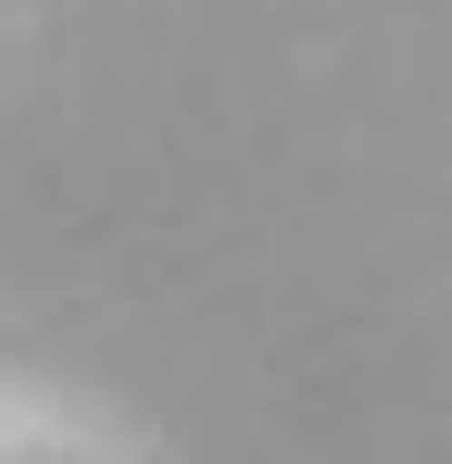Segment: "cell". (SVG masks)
Returning <instances> with one entry per match:
<instances>
[{
	"instance_id": "6da1fadb",
	"label": "cell",
	"mask_w": 452,
	"mask_h": 464,
	"mask_svg": "<svg viewBox=\"0 0 452 464\" xmlns=\"http://www.w3.org/2000/svg\"><path fill=\"white\" fill-rule=\"evenodd\" d=\"M0 464H13V452H0Z\"/></svg>"
}]
</instances>
